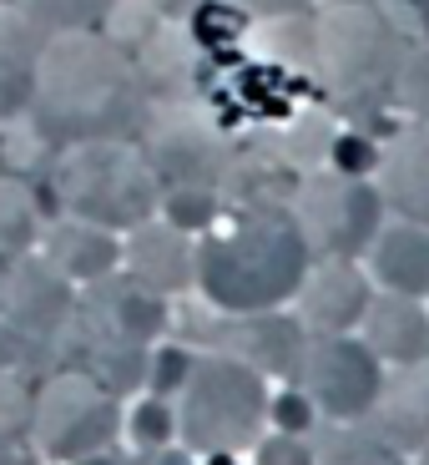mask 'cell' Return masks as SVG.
Masks as SVG:
<instances>
[{
    "mask_svg": "<svg viewBox=\"0 0 429 465\" xmlns=\"http://www.w3.org/2000/svg\"><path fill=\"white\" fill-rule=\"evenodd\" d=\"M147 82L137 56L116 46L102 25L46 31L31 66L35 122L66 142L82 137H132L147 127Z\"/></svg>",
    "mask_w": 429,
    "mask_h": 465,
    "instance_id": "6da1fadb",
    "label": "cell"
},
{
    "mask_svg": "<svg viewBox=\"0 0 429 465\" xmlns=\"http://www.w3.org/2000/svg\"><path fill=\"white\" fill-rule=\"evenodd\" d=\"M314 253L303 243L288 203L238 198L222 203L218 218L198 232V283L202 299L222 314L283 309L298 293Z\"/></svg>",
    "mask_w": 429,
    "mask_h": 465,
    "instance_id": "7a4b0ae2",
    "label": "cell"
},
{
    "mask_svg": "<svg viewBox=\"0 0 429 465\" xmlns=\"http://www.w3.org/2000/svg\"><path fill=\"white\" fill-rule=\"evenodd\" d=\"M405 35L374 0H324L308 21V66L338 116H379L395 106Z\"/></svg>",
    "mask_w": 429,
    "mask_h": 465,
    "instance_id": "3957f363",
    "label": "cell"
},
{
    "mask_svg": "<svg viewBox=\"0 0 429 465\" xmlns=\"http://www.w3.org/2000/svg\"><path fill=\"white\" fill-rule=\"evenodd\" d=\"M56 198H61V213H71V218L127 232L137 223L157 218L162 187H157V173L147 167L141 142L82 137V142H66V152H61Z\"/></svg>",
    "mask_w": 429,
    "mask_h": 465,
    "instance_id": "277c9868",
    "label": "cell"
},
{
    "mask_svg": "<svg viewBox=\"0 0 429 465\" xmlns=\"http://www.w3.org/2000/svg\"><path fill=\"white\" fill-rule=\"evenodd\" d=\"M268 380L232 354H198L177 390V440L192 455L253 450L268 425Z\"/></svg>",
    "mask_w": 429,
    "mask_h": 465,
    "instance_id": "5b68a950",
    "label": "cell"
},
{
    "mask_svg": "<svg viewBox=\"0 0 429 465\" xmlns=\"http://www.w3.org/2000/svg\"><path fill=\"white\" fill-rule=\"evenodd\" d=\"M288 213L314 258H364V248L389 218L374 177H354L338 167H314L293 177Z\"/></svg>",
    "mask_w": 429,
    "mask_h": 465,
    "instance_id": "8992f818",
    "label": "cell"
},
{
    "mask_svg": "<svg viewBox=\"0 0 429 465\" xmlns=\"http://www.w3.org/2000/svg\"><path fill=\"white\" fill-rule=\"evenodd\" d=\"M116 430H122V400L86 370H61L35 390L31 440L41 450V460L71 465L112 445Z\"/></svg>",
    "mask_w": 429,
    "mask_h": 465,
    "instance_id": "52a82bcc",
    "label": "cell"
},
{
    "mask_svg": "<svg viewBox=\"0 0 429 465\" xmlns=\"http://www.w3.org/2000/svg\"><path fill=\"white\" fill-rule=\"evenodd\" d=\"M293 384L314 400V410L324 420H334V425H359L374 410V400H379L384 360L354 334H308L298 380Z\"/></svg>",
    "mask_w": 429,
    "mask_h": 465,
    "instance_id": "ba28073f",
    "label": "cell"
},
{
    "mask_svg": "<svg viewBox=\"0 0 429 465\" xmlns=\"http://www.w3.org/2000/svg\"><path fill=\"white\" fill-rule=\"evenodd\" d=\"M147 167L157 173V187H212L222 193L232 173V152L222 142V132L198 112H167V116H147Z\"/></svg>",
    "mask_w": 429,
    "mask_h": 465,
    "instance_id": "9c48e42d",
    "label": "cell"
},
{
    "mask_svg": "<svg viewBox=\"0 0 429 465\" xmlns=\"http://www.w3.org/2000/svg\"><path fill=\"white\" fill-rule=\"evenodd\" d=\"M0 314L15 339H56L76 319V283L41 253H15L0 279Z\"/></svg>",
    "mask_w": 429,
    "mask_h": 465,
    "instance_id": "30bf717a",
    "label": "cell"
},
{
    "mask_svg": "<svg viewBox=\"0 0 429 465\" xmlns=\"http://www.w3.org/2000/svg\"><path fill=\"white\" fill-rule=\"evenodd\" d=\"M76 309L92 324V344H151L167 329V299L132 273L86 283V299H76Z\"/></svg>",
    "mask_w": 429,
    "mask_h": 465,
    "instance_id": "8fae6325",
    "label": "cell"
},
{
    "mask_svg": "<svg viewBox=\"0 0 429 465\" xmlns=\"http://www.w3.org/2000/svg\"><path fill=\"white\" fill-rule=\"evenodd\" d=\"M374 299V279L359 268V258H314L303 273L298 293V324L308 334H354Z\"/></svg>",
    "mask_w": 429,
    "mask_h": 465,
    "instance_id": "7c38bea8",
    "label": "cell"
},
{
    "mask_svg": "<svg viewBox=\"0 0 429 465\" xmlns=\"http://www.w3.org/2000/svg\"><path fill=\"white\" fill-rule=\"evenodd\" d=\"M212 349L218 354H232V360L253 364L258 374H278V380H298L303 364V344H308V329L298 319L278 314V309H258V314H228L218 329H212Z\"/></svg>",
    "mask_w": 429,
    "mask_h": 465,
    "instance_id": "4fadbf2b",
    "label": "cell"
},
{
    "mask_svg": "<svg viewBox=\"0 0 429 465\" xmlns=\"http://www.w3.org/2000/svg\"><path fill=\"white\" fill-rule=\"evenodd\" d=\"M122 263L137 283H147L151 293H187L198 283V238L182 232L167 218H147L137 228H127L122 238Z\"/></svg>",
    "mask_w": 429,
    "mask_h": 465,
    "instance_id": "5bb4252c",
    "label": "cell"
},
{
    "mask_svg": "<svg viewBox=\"0 0 429 465\" xmlns=\"http://www.w3.org/2000/svg\"><path fill=\"white\" fill-rule=\"evenodd\" d=\"M374 187L389 218L429 228V116H414L405 132L384 142L379 163H374Z\"/></svg>",
    "mask_w": 429,
    "mask_h": 465,
    "instance_id": "9a60e30c",
    "label": "cell"
},
{
    "mask_svg": "<svg viewBox=\"0 0 429 465\" xmlns=\"http://www.w3.org/2000/svg\"><path fill=\"white\" fill-rule=\"evenodd\" d=\"M364 430H374L395 450H424L429 445V360L395 364V374H384L379 400L359 420Z\"/></svg>",
    "mask_w": 429,
    "mask_h": 465,
    "instance_id": "2e32d148",
    "label": "cell"
},
{
    "mask_svg": "<svg viewBox=\"0 0 429 465\" xmlns=\"http://www.w3.org/2000/svg\"><path fill=\"white\" fill-rule=\"evenodd\" d=\"M364 273L374 289L384 293H409V299H429V228L405 218H384L374 232V243L364 248Z\"/></svg>",
    "mask_w": 429,
    "mask_h": 465,
    "instance_id": "e0dca14e",
    "label": "cell"
},
{
    "mask_svg": "<svg viewBox=\"0 0 429 465\" xmlns=\"http://www.w3.org/2000/svg\"><path fill=\"white\" fill-rule=\"evenodd\" d=\"M41 258L51 268H61L71 283H96L106 273L122 268V232L102 228V223H86V218H56L51 228H41Z\"/></svg>",
    "mask_w": 429,
    "mask_h": 465,
    "instance_id": "ac0fdd59",
    "label": "cell"
},
{
    "mask_svg": "<svg viewBox=\"0 0 429 465\" xmlns=\"http://www.w3.org/2000/svg\"><path fill=\"white\" fill-rule=\"evenodd\" d=\"M359 339L384 364L429 360V309H424V299L374 289L369 309H364V319H359Z\"/></svg>",
    "mask_w": 429,
    "mask_h": 465,
    "instance_id": "d6986e66",
    "label": "cell"
},
{
    "mask_svg": "<svg viewBox=\"0 0 429 465\" xmlns=\"http://www.w3.org/2000/svg\"><path fill=\"white\" fill-rule=\"evenodd\" d=\"M46 31L11 0H0V116L31 102V66Z\"/></svg>",
    "mask_w": 429,
    "mask_h": 465,
    "instance_id": "ffe728a7",
    "label": "cell"
},
{
    "mask_svg": "<svg viewBox=\"0 0 429 465\" xmlns=\"http://www.w3.org/2000/svg\"><path fill=\"white\" fill-rule=\"evenodd\" d=\"M41 238V208L21 177H0V258L31 253Z\"/></svg>",
    "mask_w": 429,
    "mask_h": 465,
    "instance_id": "44dd1931",
    "label": "cell"
},
{
    "mask_svg": "<svg viewBox=\"0 0 429 465\" xmlns=\"http://www.w3.org/2000/svg\"><path fill=\"white\" fill-rule=\"evenodd\" d=\"M314 465H409L405 450L384 445L374 430L364 425H338L324 435V445L314 450Z\"/></svg>",
    "mask_w": 429,
    "mask_h": 465,
    "instance_id": "7402d4cb",
    "label": "cell"
},
{
    "mask_svg": "<svg viewBox=\"0 0 429 465\" xmlns=\"http://www.w3.org/2000/svg\"><path fill=\"white\" fill-rule=\"evenodd\" d=\"M147 360H151L147 344H92V370L86 374L102 380L122 400V395H132V390L147 384Z\"/></svg>",
    "mask_w": 429,
    "mask_h": 465,
    "instance_id": "603a6c76",
    "label": "cell"
},
{
    "mask_svg": "<svg viewBox=\"0 0 429 465\" xmlns=\"http://www.w3.org/2000/svg\"><path fill=\"white\" fill-rule=\"evenodd\" d=\"M395 106L409 116H429V35H409L395 76Z\"/></svg>",
    "mask_w": 429,
    "mask_h": 465,
    "instance_id": "cb8c5ba5",
    "label": "cell"
},
{
    "mask_svg": "<svg viewBox=\"0 0 429 465\" xmlns=\"http://www.w3.org/2000/svg\"><path fill=\"white\" fill-rule=\"evenodd\" d=\"M218 208H222V193H212V187H167L162 203H157V213L167 223H177L182 232H192V238L218 218Z\"/></svg>",
    "mask_w": 429,
    "mask_h": 465,
    "instance_id": "d4e9b609",
    "label": "cell"
},
{
    "mask_svg": "<svg viewBox=\"0 0 429 465\" xmlns=\"http://www.w3.org/2000/svg\"><path fill=\"white\" fill-rule=\"evenodd\" d=\"M11 5H21L41 31H66V25H102L116 0H11Z\"/></svg>",
    "mask_w": 429,
    "mask_h": 465,
    "instance_id": "484cf974",
    "label": "cell"
},
{
    "mask_svg": "<svg viewBox=\"0 0 429 465\" xmlns=\"http://www.w3.org/2000/svg\"><path fill=\"white\" fill-rule=\"evenodd\" d=\"M35 390L15 370H0V445H21L31 435Z\"/></svg>",
    "mask_w": 429,
    "mask_h": 465,
    "instance_id": "4316f807",
    "label": "cell"
},
{
    "mask_svg": "<svg viewBox=\"0 0 429 465\" xmlns=\"http://www.w3.org/2000/svg\"><path fill=\"white\" fill-rule=\"evenodd\" d=\"M127 430H132V445H141V450H162V445H172V430H177V415L167 400L147 395L132 405V420H127Z\"/></svg>",
    "mask_w": 429,
    "mask_h": 465,
    "instance_id": "83f0119b",
    "label": "cell"
},
{
    "mask_svg": "<svg viewBox=\"0 0 429 465\" xmlns=\"http://www.w3.org/2000/svg\"><path fill=\"white\" fill-rule=\"evenodd\" d=\"M192 360H198V354H192V349H182V344L157 349V354L147 360V390H151L157 400L177 395V390L187 384V374H192Z\"/></svg>",
    "mask_w": 429,
    "mask_h": 465,
    "instance_id": "f1b7e54d",
    "label": "cell"
},
{
    "mask_svg": "<svg viewBox=\"0 0 429 465\" xmlns=\"http://www.w3.org/2000/svg\"><path fill=\"white\" fill-rule=\"evenodd\" d=\"M253 465H314V440L308 435H258L253 445Z\"/></svg>",
    "mask_w": 429,
    "mask_h": 465,
    "instance_id": "f546056e",
    "label": "cell"
},
{
    "mask_svg": "<svg viewBox=\"0 0 429 465\" xmlns=\"http://www.w3.org/2000/svg\"><path fill=\"white\" fill-rule=\"evenodd\" d=\"M268 420H273L278 430H288V435H308L314 430V420H318V410H314V400L303 395L298 384H288L278 400H268Z\"/></svg>",
    "mask_w": 429,
    "mask_h": 465,
    "instance_id": "4dcf8cb0",
    "label": "cell"
},
{
    "mask_svg": "<svg viewBox=\"0 0 429 465\" xmlns=\"http://www.w3.org/2000/svg\"><path fill=\"white\" fill-rule=\"evenodd\" d=\"M389 21H395V31L405 35H429V0H374Z\"/></svg>",
    "mask_w": 429,
    "mask_h": 465,
    "instance_id": "1f68e13d",
    "label": "cell"
},
{
    "mask_svg": "<svg viewBox=\"0 0 429 465\" xmlns=\"http://www.w3.org/2000/svg\"><path fill=\"white\" fill-rule=\"evenodd\" d=\"M248 21H278V15H308L314 11V0H228Z\"/></svg>",
    "mask_w": 429,
    "mask_h": 465,
    "instance_id": "d6a6232c",
    "label": "cell"
},
{
    "mask_svg": "<svg viewBox=\"0 0 429 465\" xmlns=\"http://www.w3.org/2000/svg\"><path fill=\"white\" fill-rule=\"evenodd\" d=\"M147 5L162 15V21H182V15L192 11V5H202V0H147Z\"/></svg>",
    "mask_w": 429,
    "mask_h": 465,
    "instance_id": "836d02e7",
    "label": "cell"
},
{
    "mask_svg": "<svg viewBox=\"0 0 429 465\" xmlns=\"http://www.w3.org/2000/svg\"><path fill=\"white\" fill-rule=\"evenodd\" d=\"M151 455H157L151 465H198L187 445H162V450H151Z\"/></svg>",
    "mask_w": 429,
    "mask_h": 465,
    "instance_id": "e575fe53",
    "label": "cell"
},
{
    "mask_svg": "<svg viewBox=\"0 0 429 465\" xmlns=\"http://www.w3.org/2000/svg\"><path fill=\"white\" fill-rule=\"evenodd\" d=\"M71 465H127V460H122V450H112V445H102V450L82 455V460H71Z\"/></svg>",
    "mask_w": 429,
    "mask_h": 465,
    "instance_id": "d590c367",
    "label": "cell"
},
{
    "mask_svg": "<svg viewBox=\"0 0 429 465\" xmlns=\"http://www.w3.org/2000/svg\"><path fill=\"white\" fill-rule=\"evenodd\" d=\"M419 465H429V445H424V450H419Z\"/></svg>",
    "mask_w": 429,
    "mask_h": 465,
    "instance_id": "8d00e7d4",
    "label": "cell"
}]
</instances>
